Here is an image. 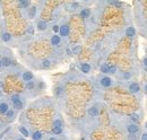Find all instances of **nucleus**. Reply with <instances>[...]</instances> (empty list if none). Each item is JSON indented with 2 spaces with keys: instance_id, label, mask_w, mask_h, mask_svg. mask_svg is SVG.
Returning a JSON list of instances; mask_svg holds the SVG:
<instances>
[{
  "instance_id": "f257e3e1",
  "label": "nucleus",
  "mask_w": 147,
  "mask_h": 140,
  "mask_svg": "<svg viewBox=\"0 0 147 140\" xmlns=\"http://www.w3.org/2000/svg\"><path fill=\"white\" fill-rule=\"evenodd\" d=\"M128 89L131 94H138V93H140V90H142L140 85H139L138 83H136V81L130 83V84H129V86H128Z\"/></svg>"
},
{
  "instance_id": "f03ea898",
  "label": "nucleus",
  "mask_w": 147,
  "mask_h": 140,
  "mask_svg": "<svg viewBox=\"0 0 147 140\" xmlns=\"http://www.w3.org/2000/svg\"><path fill=\"white\" fill-rule=\"evenodd\" d=\"M69 32H70V28H69V26H68L67 24L61 25V26L59 27V33H60V35H61L62 37H67V36L69 35Z\"/></svg>"
},
{
  "instance_id": "7ed1b4c3",
  "label": "nucleus",
  "mask_w": 147,
  "mask_h": 140,
  "mask_svg": "<svg viewBox=\"0 0 147 140\" xmlns=\"http://www.w3.org/2000/svg\"><path fill=\"white\" fill-rule=\"evenodd\" d=\"M100 83H101V85H102L103 87L108 88L112 86V79H111L110 77H108V76H103V77L101 78Z\"/></svg>"
},
{
  "instance_id": "20e7f679",
  "label": "nucleus",
  "mask_w": 147,
  "mask_h": 140,
  "mask_svg": "<svg viewBox=\"0 0 147 140\" xmlns=\"http://www.w3.org/2000/svg\"><path fill=\"white\" fill-rule=\"evenodd\" d=\"M127 131L129 132V135H136L139 131V127L135 123H130L127 127Z\"/></svg>"
},
{
  "instance_id": "39448f33",
  "label": "nucleus",
  "mask_w": 147,
  "mask_h": 140,
  "mask_svg": "<svg viewBox=\"0 0 147 140\" xmlns=\"http://www.w3.org/2000/svg\"><path fill=\"white\" fill-rule=\"evenodd\" d=\"M125 33H126V35H127L128 37H134V36L136 35V28H135L134 26H128V27L126 28Z\"/></svg>"
},
{
  "instance_id": "423d86ee",
  "label": "nucleus",
  "mask_w": 147,
  "mask_h": 140,
  "mask_svg": "<svg viewBox=\"0 0 147 140\" xmlns=\"http://www.w3.org/2000/svg\"><path fill=\"white\" fill-rule=\"evenodd\" d=\"M32 79H33V73L31 71H26L23 73V80L24 81L28 83V81H32Z\"/></svg>"
},
{
  "instance_id": "0eeeda50",
  "label": "nucleus",
  "mask_w": 147,
  "mask_h": 140,
  "mask_svg": "<svg viewBox=\"0 0 147 140\" xmlns=\"http://www.w3.org/2000/svg\"><path fill=\"white\" fill-rule=\"evenodd\" d=\"M90 14H91V10H90L88 8H84V9H82L80 13H79V15H80V17L82 18L90 17Z\"/></svg>"
},
{
  "instance_id": "6e6552de",
  "label": "nucleus",
  "mask_w": 147,
  "mask_h": 140,
  "mask_svg": "<svg viewBox=\"0 0 147 140\" xmlns=\"http://www.w3.org/2000/svg\"><path fill=\"white\" fill-rule=\"evenodd\" d=\"M47 28H48V24H47L45 22L40 20V22L37 23V30H38V31H45Z\"/></svg>"
},
{
  "instance_id": "1a4fd4ad",
  "label": "nucleus",
  "mask_w": 147,
  "mask_h": 140,
  "mask_svg": "<svg viewBox=\"0 0 147 140\" xmlns=\"http://www.w3.org/2000/svg\"><path fill=\"white\" fill-rule=\"evenodd\" d=\"M60 42H61V38H60L59 35H53V36L51 37V44H52V45H59Z\"/></svg>"
},
{
  "instance_id": "9d476101",
  "label": "nucleus",
  "mask_w": 147,
  "mask_h": 140,
  "mask_svg": "<svg viewBox=\"0 0 147 140\" xmlns=\"http://www.w3.org/2000/svg\"><path fill=\"white\" fill-rule=\"evenodd\" d=\"M80 70L84 72V73H90L91 72V66L88 63H83L80 66Z\"/></svg>"
},
{
  "instance_id": "9b49d317",
  "label": "nucleus",
  "mask_w": 147,
  "mask_h": 140,
  "mask_svg": "<svg viewBox=\"0 0 147 140\" xmlns=\"http://www.w3.org/2000/svg\"><path fill=\"white\" fill-rule=\"evenodd\" d=\"M97 114H98V108H97V107L93 106V107H91V108L88 110V115H90V116H96Z\"/></svg>"
},
{
  "instance_id": "f8f14e48",
  "label": "nucleus",
  "mask_w": 147,
  "mask_h": 140,
  "mask_svg": "<svg viewBox=\"0 0 147 140\" xmlns=\"http://www.w3.org/2000/svg\"><path fill=\"white\" fill-rule=\"evenodd\" d=\"M7 112H8V105L6 104V103H1L0 104V113L6 114Z\"/></svg>"
},
{
  "instance_id": "ddd939ff",
  "label": "nucleus",
  "mask_w": 147,
  "mask_h": 140,
  "mask_svg": "<svg viewBox=\"0 0 147 140\" xmlns=\"http://www.w3.org/2000/svg\"><path fill=\"white\" fill-rule=\"evenodd\" d=\"M43 137V135L40 132V131H35L33 135H32V139L33 140H41Z\"/></svg>"
},
{
  "instance_id": "4468645a",
  "label": "nucleus",
  "mask_w": 147,
  "mask_h": 140,
  "mask_svg": "<svg viewBox=\"0 0 147 140\" xmlns=\"http://www.w3.org/2000/svg\"><path fill=\"white\" fill-rule=\"evenodd\" d=\"M130 120L132 121V123L137 124V123L139 122V116H138L136 113H134V114H130Z\"/></svg>"
},
{
  "instance_id": "2eb2a0df",
  "label": "nucleus",
  "mask_w": 147,
  "mask_h": 140,
  "mask_svg": "<svg viewBox=\"0 0 147 140\" xmlns=\"http://www.w3.org/2000/svg\"><path fill=\"white\" fill-rule=\"evenodd\" d=\"M1 63H2L5 67H9V66L11 65V60L8 59V58H3V59L1 60Z\"/></svg>"
},
{
  "instance_id": "dca6fc26",
  "label": "nucleus",
  "mask_w": 147,
  "mask_h": 140,
  "mask_svg": "<svg viewBox=\"0 0 147 140\" xmlns=\"http://www.w3.org/2000/svg\"><path fill=\"white\" fill-rule=\"evenodd\" d=\"M109 70H110V67H109L107 63H104V65L101 66V71H102L103 73H109Z\"/></svg>"
},
{
  "instance_id": "f3484780",
  "label": "nucleus",
  "mask_w": 147,
  "mask_h": 140,
  "mask_svg": "<svg viewBox=\"0 0 147 140\" xmlns=\"http://www.w3.org/2000/svg\"><path fill=\"white\" fill-rule=\"evenodd\" d=\"M19 131H20V133L24 136V137H28L30 136V133H28V131L24 128V127H19Z\"/></svg>"
},
{
  "instance_id": "a211bd4d",
  "label": "nucleus",
  "mask_w": 147,
  "mask_h": 140,
  "mask_svg": "<svg viewBox=\"0 0 147 140\" xmlns=\"http://www.w3.org/2000/svg\"><path fill=\"white\" fill-rule=\"evenodd\" d=\"M52 132H53L55 135H61V133H62V128H59V127H53Z\"/></svg>"
},
{
  "instance_id": "6ab92c4d",
  "label": "nucleus",
  "mask_w": 147,
  "mask_h": 140,
  "mask_svg": "<svg viewBox=\"0 0 147 140\" xmlns=\"http://www.w3.org/2000/svg\"><path fill=\"white\" fill-rule=\"evenodd\" d=\"M14 107H15V108H17V110H20V108L23 107V103H22V101L19 100V101L14 102Z\"/></svg>"
},
{
  "instance_id": "aec40b11",
  "label": "nucleus",
  "mask_w": 147,
  "mask_h": 140,
  "mask_svg": "<svg viewBox=\"0 0 147 140\" xmlns=\"http://www.w3.org/2000/svg\"><path fill=\"white\" fill-rule=\"evenodd\" d=\"M122 78L125 79V80H128L131 78V73L128 72V71H125V72H122Z\"/></svg>"
},
{
  "instance_id": "412c9836",
  "label": "nucleus",
  "mask_w": 147,
  "mask_h": 140,
  "mask_svg": "<svg viewBox=\"0 0 147 140\" xmlns=\"http://www.w3.org/2000/svg\"><path fill=\"white\" fill-rule=\"evenodd\" d=\"M35 14H36V8L35 7H32L31 10H30V17L34 18L35 17Z\"/></svg>"
},
{
  "instance_id": "4be33fe9",
  "label": "nucleus",
  "mask_w": 147,
  "mask_h": 140,
  "mask_svg": "<svg viewBox=\"0 0 147 140\" xmlns=\"http://www.w3.org/2000/svg\"><path fill=\"white\" fill-rule=\"evenodd\" d=\"M10 38H11L10 34H8V33H5V34H2V40H3L5 42H8Z\"/></svg>"
},
{
  "instance_id": "5701e85b",
  "label": "nucleus",
  "mask_w": 147,
  "mask_h": 140,
  "mask_svg": "<svg viewBox=\"0 0 147 140\" xmlns=\"http://www.w3.org/2000/svg\"><path fill=\"white\" fill-rule=\"evenodd\" d=\"M35 87V83L32 80V81H28L27 83V85H26V88L27 89H33V88Z\"/></svg>"
},
{
  "instance_id": "b1692460",
  "label": "nucleus",
  "mask_w": 147,
  "mask_h": 140,
  "mask_svg": "<svg viewBox=\"0 0 147 140\" xmlns=\"http://www.w3.org/2000/svg\"><path fill=\"white\" fill-rule=\"evenodd\" d=\"M51 66V62L49 61V60H44L43 62H42V67L43 68H49Z\"/></svg>"
},
{
  "instance_id": "393cba45",
  "label": "nucleus",
  "mask_w": 147,
  "mask_h": 140,
  "mask_svg": "<svg viewBox=\"0 0 147 140\" xmlns=\"http://www.w3.org/2000/svg\"><path fill=\"white\" fill-rule=\"evenodd\" d=\"M80 51H82V46H80V45H77V46H75V48H74L73 53L78 54V53H80Z\"/></svg>"
},
{
  "instance_id": "a878e982",
  "label": "nucleus",
  "mask_w": 147,
  "mask_h": 140,
  "mask_svg": "<svg viewBox=\"0 0 147 140\" xmlns=\"http://www.w3.org/2000/svg\"><path fill=\"white\" fill-rule=\"evenodd\" d=\"M30 6V2L28 1H20V7L22 8H27Z\"/></svg>"
},
{
  "instance_id": "bb28decb",
  "label": "nucleus",
  "mask_w": 147,
  "mask_h": 140,
  "mask_svg": "<svg viewBox=\"0 0 147 140\" xmlns=\"http://www.w3.org/2000/svg\"><path fill=\"white\" fill-rule=\"evenodd\" d=\"M61 125H62L61 120H55V121H53V127H59V128H61Z\"/></svg>"
},
{
  "instance_id": "cd10ccee",
  "label": "nucleus",
  "mask_w": 147,
  "mask_h": 140,
  "mask_svg": "<svg viewBox=\"0 0 147 140\" xmlns=\"http://www.w3.org/2000/svg\"><path fill=\"white\" fill-rule=\"evenodd\" d=\"M115 71H117V67L112 66V67H110V70H109V73H115Z\"/></svg>"
},
{
  "instance_id": "c85d7f7f",
  "label": "nucleus",
  "mask_w": 147,
  "mask_h": 140,
  "mask_svg": "<svg viewBox=\"0 0 147 140\" xmlns=\"http://www.w3.org/2000/svg\"><path fill=\"white\" fill-rule=\"evenodd\" d=\"M11 101H13V103L16 102V101H19V96L18 95H13L11 96Z\"/></svg>"
},
{
  "instance_id": "c756f323",
  "label": "nucleus",
  "mask_w": 147,
  "mask_h": 140,
  "mask_svg": "<svg viewBox=\"0 0 147 140\" xmlns=\"http://www.w3.org/2000/svg\"><path fill=\"white\" fill-rule=\"evenodd\" d=\"M128 140H137L136 135H128Z\"/></svg>"
},
{
  "instance_id": "7c9ffc66",
  "label": "nucleus",
  "mask_w": 147,
  "mask_h": 140,
  "mask_svg": "<svg viewBox=\"0 0 147 140\" xmlns=\"http://www.w3.org/2000/svg\"><path fill=\"white\" fill-rule=\"evenodd\" d=\"M140 140H147V132H143V133H142Z\"/></svg>"
},
{
  "instance_id": "2f4dec72",
  "label": "nucleus",
  "mask_w": 147,
  "mask_h": 140,
  "mask_svg": "<svg viewBox=\"0 0 147 140\" xmlns=\"http://www.w3.org/2000/svg\"><path fill=\"white\" fill-rule=\"evenodd\" d=\"M143 66H144L145 68H147V57H145V58L143 59Z\"/></svg>"
},
{
  "instance_id": "473e14b6",
  "label": "nucleus",
  "mask_w": 147,
  "mask_h": 140,
  "mask_svg": "<svg viewBox=\"0 0 147 140\" xmlns=\"http://www.w3.org/2000/svg\"><path fill=\"white\" fill-rule=\"evenodd\" d=\"M6 114H7V116H8V118H11V116L14 115V112H13V111H8Z\"/></svg>"
},
{
  "instance_id": "72a5a7b5",
  "label": "nucleus",
  "mask_w": 147,
  "mask_h": 140,
  "mask_svg": "<svg viewBox=\"0 0 147 140\" xmlns=\"http://www.w3.org/2000/svg\"><path fill=\"white\" fill-rule=\"evenodd\" d=\"M114 6H118V7H121V2H119V1H113L112 2Z\"/></svg>"
},
{
  "instance_id": "f704fd0d",
  "label": "nucleus",
  "mask_w": 147,
  "mask_h": 140,
  "mask_svg": "<svg viewBox=\"0 0 147 140\" xmlns=\"http://www.w3.org/2000/svg\"><path fill=\"white\" fill-rule=\"evenodd\" d=\"M143 89H144V92L147 94V83H145V85H144V87H143Z\"/></svg>"
},
{
  "instance_id": "c9c22d12",
  "label": "nucleus",
  "mask_w": 147,
  "mask_h": 140,
  "mask_svg": "<svg viewBox=\"0 0 147 140\" xmlns=\"http://www.w3.org/2000/svg\"><path fill=\"white\" fill-rule=\"evenodd\" d=\"M53 31H55V32H58V31H59V27H58V26H55V27H53Z\"/></svg>"
},
{
  "instance_id": "e433bc0d",
  "label": "nucleus",
  "mask_w": 147,
  "mask_h": 140,
  "mask_svg": "<svg viewBox=\"0 0 147 140\" xmlns=\"http://www.w3.org/2000/svg\"><path fill=\"white\" fill-rule=\"evenodd\" d=\"M49 140H58V139L55 138V137H51V138H49Z\"/></svg>"
},
{
  "instance_id": "4c0bfd02",
  "label": "nucleus",
  "mask_w": 147,
  "mask_h": 140,
  "mask_svg": "<svg viewBox=\"0 0 147 140\" xmlns=\"http://www.w3.org/2000/svg\"><path fill=\"white\" fill-rule=\"evenodd\" d=\"M17 140H25V139H24V138H18Z\"/></svg>"
},
{
  "instance_id": "58836bf2",
  "label": "nucleus",
  "mask_w": 147,
  "mask_h": 140,
  "mask_svg": "<svg viewBox=\"0 0 147 140\" xmlns=\"http://www.w3.org/2000/svg\"><path fill=\"white\" fill-rule=\"evenodd\" d=\"M1 66H2V63H1V60H0V67H1Z\"/></svg>"
},
{
  "instance_id": "ea45409f",
  "label": "nucleus",
  "mask_w": 147,
  "mask_h": 140,
  "mask_svg": "<svg viewBox=\"0 0 147 140\" xmlns=\"http://www.w3.org/2000/svg\"><path fill=\"white\" fill-rule=\"evenodd\" d=\"M145 127H146V129H147V123H146V124H145Z\"/></svg>"
},
{
  "instance_id": "a19ab883",
  "label": "nucleus",
  "mask_w": 147,
  "mask_h": 140,
  "mask_svg": "<svg viewBox=\"0 0 147 140\" xmlns=\"http://www.w3.org/2000/svg\"><path fill=\"white\" fill-rule=\"evenodd\" d=\"M80 140H85V139H84V138H82V139H80Z\"/></svg>"
},
{
  "instance_id": "79ce46f5",
  "label": "nucleus",
  "mask_w": 147,
  "mask_h": 140,
  "mask_svg": "<svg viewBox=\"0 0 147 140\" xmlns=\"http://www.w3.org/2000/svg\"><path fill=\"white\" fill-rule=\"evenodd\" d=\"M1 136H2V135H0V138H1Z\"/></svg>"
}]
</instances>
